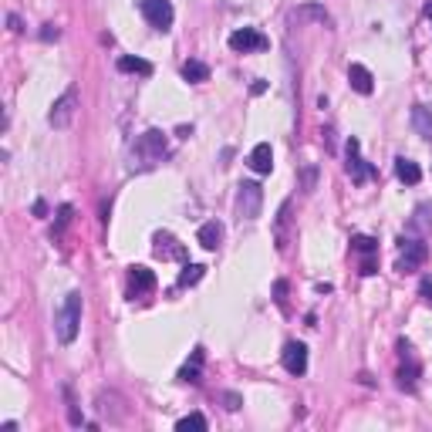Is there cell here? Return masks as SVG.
Listing matches in <instances>:
<instances>
[{"instance_id": "6da1fadb", "label": "cell", "mask_w": 432, "mask_h": 432, "mask_svg": "<svg viewBox=\"0 0 432 432\" xmlns=\"http://www.w3.org/2000/svg\"><path fill=\"white\" fill-rule=\"evenodd\" d=\"M78 328H81V294L71 291L64 297V304L54 311V331L61 344H71L78 338Z\"/></svg>"}, {"instance_id": "7a4b0ae2", "label": "cell", "mask_w": 432, "mask_h": 432, "mask_svg": "<svg viewBox=\"0 0 432 432\" xmlns=\"http://www.w3.org/2000/svg\"><path fill=\"white\" fill-rule=\"evenodd\" d=\"M75 112H78V88L71 85V88L51 105V112H47V125L58 128V132H64V128H71V122H75Z\"/></svg>"}, {"instance_id": "3957f363", "label": "cell", "mask_w": 432, "mask_h": 432, "mask_svg": "<svg viewBox=\"0 0 432 432\" xmlns=\"http://www.w3.org/2000/svg\"><path fill=\"white\" fill-rule=\"evenodd\" d=\"M139 11L155 31H169L172 20H176V11H172L169 0H139Z\"/></svg>"}, {"instance_id": "277c9868", "label": "cell", "mask_w": 432, "mask_h": 432, "mask_svg": "<svg viewBox=\"0 0 432 432\" xmlns=\"http://www.w3.org/2000/svg\"><path fill=\"white\" fill-rule=\"evenodd\" d=\"M230 47L236 54H257V51H267L270 41H267L257 28H240V31L230 34Z\"/></svg>"}, {"instance_id": "5b68a950", "label": "cell", "mask_w": 432, "mask_h": 432, "mask_svg": "<svg viewBox=\"0 0 432 432\" xmlns=\"http://www.w3.org/2000/svg\"><path fill=\"white\" fill-rule=\"evenodd\" d=\"M263 206V189L257 183H240V196H236V210L244 220H257Z\"/></svg>"}, {"instance_id": "8992f818", "label": "cell", "mask_w": 432, "mask_h": 432, "mask_svg": "<svg viewBox=\"0 0 432 432\" xmlns=\"http://www.w3.org/2000/svg\"><path fill=\"white\" fill-rule=\"evenodd\" d=\"M136 152H139L145 162H159V159L166 155V136H162V132H155V128H149L145 136H139Z\"/></svg>"}, {"instance_id": "52a82bcc", "label": "cell", "mask_w": 432, "mask_h": 432, "mask_svg": "<svg viewBox=\"0 0 432 432\" xmlns=\"http://www.w3.org/2000/svg\"><path fill=\"white\" fill-rule=\"evenodd\" d=\"M348 176H352V183H368L375 176V169L361 159V142L358 139H348Z\"/></svg>"}, {"instance_id": "ba28073f", "label": "cell", "mask_w": 432, "mask_h": 432, "mask_svg": "<svg viewBox=\"0 0 432 432\" xmlns=\"http://www.w3.org/2000/svg\"><path fill=\"white\" fill-rule=\"evenodd\" d=\"M426 244L422 240H402V253H399V270L409 274V270H419L426 263Z\"/></svg>"}, {"instance_id": "9c48e42d", "label": "cell", "mask_w": 432, "mask_h": 432, "mask_svg": "<svg viewBox=\"0 0 432 432\" xmlns=\"http://www.w3.org/2000/svg\"><path fill=\"white\" fill-rule=\"evenodd\" d=\"M284 368L291 371V375H304L308 371V348L301 344V341H291V344H284Z\"/></svg>"}, {"instance_id": "30bf717a", "label": "cell", "mask_w": 432, "mask_h": 432, "mask_svg": "<svg viewBox=\"0 0 432 432\" xmlns=\"http://www.w3.org/2000/svg\"><path fill=\"white\" fill-rule=\"evenodd\" d=\"M149 291H155V274L149 267H132L128 270V294L139 297V294H149Z\"/></svg>"}, {"instance_id": "8fae6325", "label": "cell", "mask_w": 432, "mask_h": 432, "mask_svg": "<svg viewBox=\"0 0 432 432\" xmlns=\"http://www.w3.org/2000/svg\"><path fill=\"white\" fill-rule=\"evenodd\" d=\"M250 169L267 176V172L274 169V152H270V142H257L253 145V152H250Z\"/></svg>"}, {"instance_id": "7c38bea8", "label": "cell", "mask_w": 432, "mask_h": 432, "mask_svg": "<svg viewBox=\"0 0 432 432\" xmlns=\"http://www.w3.org/2000/svg\"><path fill=\"white\" fill-rule=\"evenodd\" d=\"M348 81H352V88L358 95H371V88H375V78H371V71L365 64H352L348 68Z\"/></svg>"}, {"instance_id": "4fadbf2b", "label": "cell", "mask_w": 432, "mask_h": 432, "mask_svg": "<svg viewBox=\"0 0 432 432\" xmlns=\"http://www.w3.org/2000/svg\"><path fill=\"white\" fill-rule=\"evenodd\" d=\"M196 240H200V247L216 250V247H220V240H223V223H216V220L203 223L200 233H196Z\"/></svg>"}, {"instance_id": "5bb4252c", "label": "cell", "mask_w": 432, "mask_h": 432, "mask_svg": "<svg viewBox=\"0 0 432 432\" xmlns=\"http://www.w3.org/2000/svg\"><path fill=\"white\" fill-rule=\"evenodd\" d=\"M395 176H399L402 183H409V186L422 183V169H419V162L405 159V155H399V159H395Z\"/></svg>"}, {"instance_id": "9a60e30c", "label": "cell", "mask_w": 432, "mask_h": 432, "mask_svg": "<svg viewBox=\"0 0 432 432\" xmlns=\"http://www.w3.org/2000/svg\"><path fill=\"white\" fill-rule=\"evenodd\" d=\"M412 128H416L422 139H432V105L412 108Z\"/></svg>"}, {"instance_id": "2e32d148", "label": "cell", "mask_w": 432, "mask_h": 432, "mask_svg": "<svg viewBox=\"0 0 432 432\" xmlns=\"http://www.w3.org/2000/svg\"><path fill=\"white\" fill-rule=\"evenodd\" d=\"M183 78L186 81H193V85H200V81H206L210 78V68L203 61H186L183 64Z\"/></svg>"}, {"instance_id": "e0dca14e", "label": "cell", "mask_w": 432, "mask_h": 432, "mask_svg": "<svg viewBox=\"0 0 432 432\" xmlns=\"http://www.w3.org/2000/svg\"><path fill=\"white\" fill-rule=\"evenodd\" d=\"M119 71H128V75H152V64L142 61V58H119Z\"/></svg>"}, {"instance_id": "ac0fdd59", "label": "cell", "mask_w": 432, "mask_h": 432, "mask_svg": "<svg viewBox=\"0 0 432 432\" xmlns=\"http://www.w3.org/2000/svg\"><path fill=\"white\" fill-rule=\"evenodd\" d=\"M155 253H159V257H183V247H176V240H172L169 233H166V236L159 233V236H155Z\"/></svg>"}, {"instance_id": "d6986e66", "label": "cell", "mask_w": 432, "mask_h": 432, "mask_svg": "<svg viewBox=\"0 0 432 432\" xmlns=\"http://www.w3.org/2000/svg\"><path fill=\"white\" fill-rule=\"evenodd\" d=\"M416 378H419V365L416 361H409V365H402L399 368V385L405 392H416Z\"/></svg>"}, {"instance_id": "ffe728a7", "label": "cell", "mask_w": 432, "mask_h": 432, "mask_svg": "<svg viewBox=\"0 0 432 432\" xmlns=\"http://www.w3.org/2000/svg\"><path fill=\"white\" fill-rule=\"evenodd\" d=\"M203 274H206V267H200V263H186L183 274H179V287H189V284H200Z\"/></svg>"}, {"instance_id": "44dd1931", "label": "cell", "mask_w": 432, "mask_h": 432, "mask_svg": "<svg viewBox=\"0 0 432 432\" xmlns=\"http://www.w3.org/2000/svg\"><path fill=\"white\" fill-rule=\"evenodd\" d=\"M200 371H203V352H193V361L179 371V378L183 382H200Z\"/></svg>"}, {"instance_id": "7402d4cb", "label": "cell", "mask_w": 432, "mask_h": 432, "mask_svg": "<svg viewBox=\"0 0 432 432\" xmlns=\"http://www.w3.org/2000/svg\"><path fill=\"white\" fill-rule=\"evenodd\" d=\"M287 210H291V203H284L277 216V250H287Z\"/></svg>"}, {"instance_id": "603a6c76", "label": "cell", "mask_w": 432, "mask_h": 432, "mask_svg": "<svg viewBox=\"0 0 432 432\" xmlns=\"http://www.w3.org/2000/svg\"><path fill=\"white\" fill-rule=\"evenodd\" d=\"M206 426H210V422H206L200 412H193V416H186V419H179V422H176V429H179V432H186V429H206Z\"/></svg>"}, {"instance_id": "cb8c5ba5", "label": "cell", "mask_w": 432, "mask_h": 432, "mask_svg": "<svg viewBox=\"0 0 432 432\" xmlns=\"http://www.w3.org/2000/svg\"><path fill=\"white\" fill-rule=\"evenodd\" d=\"M220 399L227 402V409H230V412H236V409H240V405H244V399H240V395H236V392H223V395H220Z\"/></svg>"}, {"instance_id": "d4e9b609", "label": "cell", "mask_w": 432, "mask_h": 432, "mask_svg": "<svg viewBox=\"0 0 432 432\" xmlns=\"http://www.w3.org/2000/svg\"><path fill=\"white\" fill-rule=\"evenodd\" d=\"M352 244H355V250H361V253H371V250H375V240H371V236H355Z\"/></svg>"}, {"instance_id": "484cf974", "label": "cell", "mask_w": 432, "mask_h": 432, "mask_svg": "<svg viewBox=\"0 0 432 432\" xmlns=\"http://www.w3.org/2000/svg\"><path fill=\"white\" fill-rule=\"evenodd\" d=\"M68 220H71V206H61V210H58V227H54V233H61L64 227H68Z\"/></svg>"}, {"instance_id": "4316f807", "label": "cell", "mask_w": 432, "mask_h": 432, "mask_svg": "<svg viewBox=\"0 0 432 432\" xmlns=\"http://www.w3.org/2000/svg\"><path fill=\"white\" fill-rule=\"evenodd\" d=\"M314 179H318V169H314V166H308V169H304V193H311V189H314Z\"/></svg>"}, {"instance_id": "83f0119b", "label": "cell", "mask_w": 432, "mask_h": 432, "mask_svg": "<svg viewBox=\"0 0 432 432\" xmlns=\"http://www.w3.org/2000/svg\"><path fill=\"white\" fill-rule=\"evenodd\" d=\"M58 28H54V24H44V31H41V41H58Z\"/></svg>"}, {"instance_id": "f1b7e54d", "label": "cell", "mask_w": 432, "mask_h": 432, "mask_svg": "<svg viewBox=\"0 0 432 432\" xmlns=\"http://www.w3.org/2000/svg\"><path fill=\"white\" fill-rule=\"evenodd\" d=\"M419 291H422V301L432 304V280H422V287H419Z\"/></svg>"}, {"instance_id": "f546056e", "label": "cell", "mask_w": 432, "mask_h": 432, "mask_svg": "<svg viewBox=\"0 0 432 432\" xmlns=\"http://www.w3.org/2000/svg\"><path fill=\"white\" fill-rule=\"evenodd\" d=\"M7 24H11V31H24V28H20V17H17V14H7Z\"/></svg>"}]
</instances>
